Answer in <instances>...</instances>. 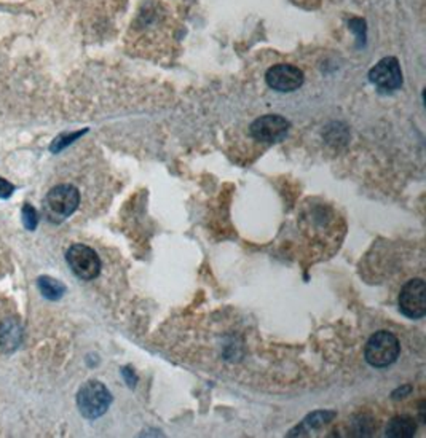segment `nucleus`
Returning a JSON list of instances; mask_svg holds the SVG:
<instances>
[{"instance_id": "f257e3e1", "label": "nucleus", "mask_w": 426, "mask_h": 438, "mask_svg": "<svg viewBox=\"0 0 426 438\" xmlns=\"http://www.w3.org/2000/svg\"><path fill=\"white\" fill-rule=\"evenodd\" d=\"M80 204L79 190L72 185H56L53 187L44 201L45 214L51 221L65 220L77 211Z\"/></svg>"}, {"instance_id": "f03ea898", "label": "nucleus", "mask_w": 426, "mask_h": 438, "mask_svg": "<svg viewBox=\"0 0 426 438\" xmlns=\"http://www.w3.org/2000/svg\"><path fill=\"white\" fill-rule=\"evenodd\" d=\"M112 404V395L103 382L88 381L77 394V406L87 419L103 416Z\"/></svg>"}, {"instance_id": "7ed1b4c3", "label": "nucleus", "mask_w": 426, "mask_h": 438, "mask_svg": "<svg viewBox=\"0 0 426 438\" xmlns=\"http://www.w3.org/2000/svg\"><path fill=\"white\" fill-rule=\"evenodd\" d=\"M399 341L389 332H377L365 344L364 356L372 367L383 368L396 362L399 357Z\"/></svg>"}, {"instance_id": "20e7f679", "label": "nucleus", "mask_w": 426, "mask_h": 438, "mask_svg": "<svg viewBox=\"0 0 426 438\" xmlns=\"http://www.w3.org/2000/svg\"><path fill=\"white\" fill-rule=\"evenodd\" d=\"M68 263L75 276L83 281L98 278L101 271V260L96 252L83 244H75L68 250Z\"/></svg>"}, {"instance_id": "39448f33", "label": "nucleus", "mask_w": 426, "mask_h": 438, "mask_svg": "<svg viewBox=\"0 0 426 438\" xmlns=\"http://www.w3.org/2000/svg\"><path fill=\"white\" fill-rule=\"evenodd\" d=\"M399 309L411 319H422L426 314V285L423 279H412L403 287Z\"/></svg>"}, {"instance_id": "423d86ee", "label": "nucleus", "mask_w": 426, "mask_h": 438, "mask_svg": "<svg viewBox=\"0 0 426 438\" xmlns=\"http://www.w3.org/2000/svg\"><path fill=\"white\" fill-rule=\"evenodd\" d=\"M369 79L382 91H394L403 85V70L396 58H383L369 72Z\"/></svg>"}, {"instance_id": "0eeeda50", "label": "nucleus", "mask_w": 426, "mask_h": 438, "mask_svg": "<svg viewBox=\"0 0 426 438\" xmlns=\"http://www.w3.org/2000/svg\"><path fill=\"white\" fill-rule=\"evenodd\" d=\"M265 80L270 88L280 93H291L303 85V72L296 65L277 64L268 69Z\"/></svg>"}, {"instance_id": "6e6552de", "label": "nucleus", "mask_w": 426, "mask_h": 438, "mask_svg": "<svg viewBox=\"0 0 426 438\" xmlns=\"http://www.w3.org/2000/svg\"><path fill=\"white\" fill-rule=\"evenodd\" d=\"M289 122L280 115H265L257 118L256 122L251 124V136L256 141L273 143L283 139L289 131Z\"/></svg>"}, {"instance_id": "1a4fd4ad", "label": "nucleus", "mask_w": 426, "mask_h": 438, "mask_svg": "<svg viewBox=\"0 0 426 438\" xmlns=\"http://www.w3.org/2000/svg\"><path fill=\"white\" fill-rule=\"evenodd\" d=\"M23 341L21 323L13 317H8L0 323V347L5 352H13L20 347Z\"/></svg>"}, {"instance_id": "9d476101", "label": "nucleus", "mask_w": 426, "mask_h": 438, "mask_svg": "<svg viewBox=\"0 0 426 438\" xmlns=\"http://www.w3.org/2000/svg\"><path fill=\"white\" fill-rule=\"evenodd\" d=\"M417 430V424L409 416H396L387 425V437L411 438Z\"/></svg>"}, {"instance_id": "9b49d317", "label": "nucleus", "mask_w": 426, "mask_h": 438, "mask_svg": "<svg viewBox=\"0 0 426 438\" xmlns=\"http://www.w3.org/2000/svg\"><path fill=\"white\" fill-rule=\"evenodd\" d=\"M39 289L42 292V295H44L46 299H59L65 292V285L63 284V282H59L58 279H53V278H48V276H42V278H39Z\"/></svg>"}, {"instance_id": "f8f14e48", "label": "nucleus", "mask_w": 426, "mask_h": 438, "mask_svg": "<svg viewBox=\"0 0 426 438\" xmlns=\"http://www.w3.org/2000/svg\"><path fill=\"white\" fill-rule=\"evenodd\" d=\"M85 133H87V131H77V133H65V134L58 136L56 139L53 141L51 146H50V150H51L53 153H59L63 148L70 146L72 142L79 139V137H82Z\"/></svg>"}, {"instance_id": "ddd939ff", "label": "nucleus", "mask_w": 426, "mask_h": 438, "mask_svg": "<svg viewBox=\"0 0 426 438\" xmlns=\"http://www.w3.org/2000/svg\"><path fill=\"white\" fill-rule=\"evenodd\" d=\"M23 224L29 231H34L39 224V214L31 204H24L23 207Z\"/></svg>"}, {"instance_id": "4468645a", "label": "nucleus", "mask_w": 426, "mask_h": 438, "mask_svg": "<svg viewBox=\"0 0 426 438\" xmlns=\"http://www.w3.org/2000/svg\"><path fill=\"white\" fill-rule=\"evenodd\" d=\"M334 418V413H313V415H311L307 421H305V424H308V425H311V427H320V425H322L324 423H327L329 419H332Z\"/></svg>"}, {"instance_id": "2eb2a0df", "label": "nucleus", "mask_w": 426, "mask_h": 438, "mask_svg": "<svg viewBox=\"0 0 426 438\" xmlns=\"http://www.w3.org/2000/svg\"><path fill=\"white\" fill-rule=\"evenodd\" d=\"M13 191H15V185L10 183L8 180L0 177V198L7 200V198L13 195Z\"/></svg>"}]
</instances>
